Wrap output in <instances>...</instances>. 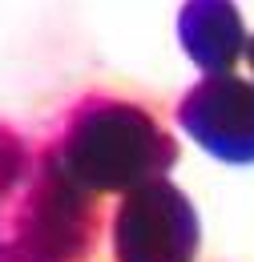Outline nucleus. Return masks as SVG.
<instances>
[{"instance_id":"1","label":"nucleus","mask_w":254,"mask_h":262,"mask_svg":"<svg viewBox=\"0 0 254 262\" xmlns=\"http://www.w3.org/2000/svg\"><path fill=\"white\" fill-rule=\"evenodd\" d=\"M97 226V198L65 173L53 145L0 121V262H85Z\"/></svg>"},{"instance_id":"6","label":"nucleus","mask_w":254,"mask_h":262,"mask_svg":"<svg viewBox=\"0 0 254 262\" xmlns=\"http://www.w3.org/2000/svg\"><path fill=\"white\" fill-rule=\"evenodd\" d=\"M246 61H250V73H254V36H250V45H246Z\"/></svg>"},{"instance_id":"5","label":"nucleus","mask_w":254,"mask_h":262,"mask_svg":"<svg viewBox=\"0 0 254 262\" xmlns=\"http://www.w3.org/2000/svg\"><path fill=\"white\" fill-rule=\"evenodd\" d=\"M178 45L206 77L234 73L246 57V20L234 0H186L178 12Z\"/></svg>"},{"instance_id":"4","label":"nucleus","mask_w":254,"mask_h":262,"mask_svg":"<svg viewBox=\"0 0 254 262\" xmlns=\"http://www.w3.org/2000/svg\"><path fill=\"white\" fill-rule=\"evenodd\" d=\"M182 133L226 165H254V81L238 73L202 77L174 109Z\"/></svg>"},{"instance_id":"2","label":"nucleus","mask_w":254,"mask_h":262,"mask_svg":"<svg viewBox=\"0 0 254 262\" xmlns=\"http://www.w3.org/2000/svg\"><path fill=\"white\" fill-rule=\"evenodd\" d=\"M49 145L65 173L93 198L133 194L178 162V141L145 105L105 93L77 101Z\"/></svg>"},{"instance_id":"3","label":"nucleus","mask_w":254,"mask_h":262,"mask_svg":"<svg viewBox=\"0 0 254 262\" xmlns=\"http://www.w3.org/2000/svg\"><path fill=\"white\" fill-rule=\"evenodd\" d=\"M198 242V210L186 190L165 178L125 194L109 222V246L117 262H194Z\"/></svg>"}]
</instances>
